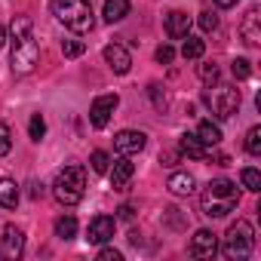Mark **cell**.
I'll use <instances>...</instances> for the list:
<instances>
[{
    "mask_svg": "<svg viewBox=\"0 0 261 261\" xmlns=\"http://www.w3.org/2000/svg\"><path fill=\"white\" fill-rule=\"evenodd\" d=\"M25 252V233L19 227H4L0 230V258L4 261H16Z\"/></svg>",
    "mask_w": 261,
    "mask_h": 261,
    "instance_id": "cell-7",
    "label": "cell"
},
{
    "mask_svg": "<svg viewBox=\"0 0 261 261\" xmlns=\"http://www.w3.org/2000/svg\"><path fill=\"white\" fill-rule=\"evenodd\" d=\"M246 151H249L252 157L261 154V126H252L249 133H246Z\"/></svg>",
    "mask_w": 261,
    "mask_h": 261,
    "instance_id": "cell-24",
    "label": "cell"
},
{
    "mask_svg": "<svg viewBox=\"0 0 261 261\" xmlns=\"http://www.w3.org/2000/svg\"><path fill=\"white\" fill-rule=\"evenodd\" d=\"M0 206L16 209L19 206V185L13 178H0Z\"/></svg>",
    "mask_w": 261,
    "mask_h": 261,
    "instance_id": "cell-19",
    "label": "cell"
},
{
    "mask_svg": "<svg viewBox=\"0 0 261 261\" xmlns=\"http://www.w3.org/2000/svg\"><path fill=\"white\" fill-rule=\"evenodd\" d=\"M172 59H175V49H172L169 43H163V46L157 49V62H160V65H169Z\"/></svg>",
    "mask_w": 261,
    "mask_h": 261,
    "instance_id": "cell-32",
    "label": "cell"
},
{
    "mask_svg": "<svg viewBox=\"0 0 261 261\" xmlns=\"http://www.w3.org/2000/svg\"><path fill=\"white\" fill-rule=\"evenodd\" d=\"M203 101L209 105V111L218 117V120H227L240 111V89L237 86H227V83H215L212 89H206Z\"/></svg>",
    "mask_w": 261,
    "mask_h": 261,
    "instance_id": "cell-5",
    "label": "cell"
},
{
    "mask_svg": "<svg viewBox=\"0 0 261 261\" xmlns=\"http://www.w3.org/2000/svg\"><path fill=\"white\" fill-rule=\"evenodd\" d=\"M166 188H169L175 197H188V194H194V175H188V172H172Z\"/></svg>",
    "mask_w": 261,
    "mask_h": 261,
    "instance_id": "cell-18",
    "label": "cell"
},
{
    "mask_svg": "<svg viewBox=\"0 0 261 261\" xmlns=\"http://www.w3.org/2000/svg\"><path fill=\"white\" fill-rule=\"evenodd\" d=\"M120 258H123V255H120L117 249H101V252H98V261H120Z\"/></svg>",
    "mask_w": 261,
    "mask_h": 261,
    "instance_id": "cell-34",
    "label": "cell"
},
{
    "mask_svg": "<svg viewBox=\"0 0 261 261\" xmlns=\"http://www.w3.org/2000/svg\"><path fill=\"white\" fill-rule=\"evenodd\" d=\"M252 246H255V230H252V224H249V221H243V218H240L237 224H230V227H227V237H224V258H230V261L249 258Z\"/></svg>",
    "mask_w": 261,
    "mask_h": 261,
    "instance_id": "cell-6",
    "label": "cell"
},
{
    "mask_svg": "<svg viewBox=\"0 0 261 261\" xmlns=\"http://www.w3.org/2000/svg\"><path fill=\"white\" fill-rule=\"evenodd\" d=\"M120 218H133V206H120Z\"/></svg>",
    "mask_w": 261,
    "mask_h": 261,
    "instance_id": "cell-36",
    "label": "cell"
},
{
    "mask_svg": "<svg viewBox=\"0 0 261 261\" xmlns=\"http://www.w3.org/2000/svg\"><path fill=\"white\" fill-rule=\"evenodd\" d=\"M105 62L111 65V71H114V74H129V68H133V59H129L126 46H120V43L105 46Z\"/></svg>",
    "mask_w": 261,
    "mask_h": 261,
    "instance_id": "cell-12",
    "label": "cell"
},
{
    "mask_svg": "<svg viewBox=\"0 0 261 261\" xmlns=\"http://www.w3.org/2000/svg\"><path fill=\"white\" fill-rule=\"evenodd\" d=\"M200 206H203V215L224 218L240 206V191H237V185L230 178H215V181L206 185V194H203Z\"/></svg>",
    "mask_w": 261,
    "mask_h": 261,
    "instance_id": "cell-2",
    "label": "cell"
},
{
    "mask_svg": "<svg viewBox=\"0 0 261 261\" xmlns=\"http://www.w3.org/2000/svg\"><path fill=\"white\" fill-rule=\"evenodd\" d=\"M89 163H92V172H108L111 169V157L105 154V151H92V157H89Z\"/></svg>",
    "mask_w": 261,
    "mask_h": 261,
    "instance_id": "cell-26",
    "label": "cell"
},
{
    "mask_svg": "<svg viewBox=\"0 0 261 261\" xmlns=\"http://www.w3.org/2000/svg\"><path fill=\"white\" fill-rule=\"evenodd\" d=\"M40 59V46L31 34V19L19 16L13 22V71L16 74H31Z\"/></svg>",
    "mask_w": 261,
    "mask_h": 261,
    "instance_id": "cell-1",
    "label": "cell"
},
{
    "mask_svg": "<svg viewBox=\"0 0 261 261\" xmlns=\"http://www.w3.org/2000/svg\"><path fill=\"white\" fill-rule=\"evenodd\" d=\"M237 4H240V0H215L218 10H230V7H237Z\"/></svg>",
    "mask_w": 261,
    "mask_h": 261,
    "instance_id": "cell-35",
    "label": "cell"
},
{
    "mask_svg": "<svg viewBox=\"0 0 261 261\" xmlns=\"http://www.w3.org/2000/svg\"><path fill=\"white\" fill-rule=\"evenodd\" d=\"M114 230H117V221L111 215H95L89 221V230H86V240L95 243V246H105L108 240H114Z\"/></svg>",
    "mask_w": 261,
    "mask_h": 261,
    "instance_id": "cell-10",
    "label": "cell"
},
{
    "mask_svg": "<svg viewBox=\"0 0 261 261\" xmlns=\"http://www.w3.org/2000/svg\"><path fill=\"white\" fill-rule=\"evenodd\" d=\"M28 136H31L34 142H40V139L46 136V120H43V114H34V117H31V123H28Z\"/></svg>",
    "mask_w": 261,
    "mask_h": 261,
    "instance_id": "cell-25",
    "label": "cell"
},
{
    "mask_svg": "<svg viewBox=\"0 0 261 261\" xmlns=\"http://www.w3.org/2000/svg\"><path fill=\"white\" fill-rule=\"evenodd\" d=\"M7 46V28H0V49Z\"/></svg>",
    "mask_w": 261,
    "mask_h": 261,
    "instance_id": "cell-38",
    "label": "cell"
},
{
    "mask_svg": "<svg viewBox=\"0 0 261 261\" xmlns=\"http://www.w3.org/2000/svg\"><path fill=\"white\" fill-rule=\"evenodd\" d=\"M105 22H123L129 16V0H105V10H101Z\"/></svg>",
    "mask_w": 261,
    "mask_h": 261,
    "instance_id": "cell-17",
    "label": "cell"
},
{
    "mask_svg": "<svg viewBox=\"0 0 261 261\" xmlns=\"http://www.w3.org/2000/svg\"><path fill=\"white\" fill-rule=\"evenodd\" d=\"M188 31H191V16L181 13V10H172L166 16V34L172 40H181V37H188Z\"/></svg>",
    "mask_w": 261,
    "mask_h": 261,
    "instance_id": "cell-14",
    "label": "cell"
},
{
    "mask_svg": "<svg viewBox=\"0 0 261 261\" xmlns=\"http://www.w3.org/2000/svg\"><path fill=\"white\" fill-rule=\"evenodd\" d=\"M230 71H233V77H237V80H246V77L252 74V68H249V62H246V59H237V62L230 65Z\"/></svg>",
    "mask_w": 261,
    "mask_h": 261,
    "instance_id": "cell-30",
    "label": "cell"
},
{
    "mask_svg": "<svg viewBox=\"0 0 261 261\" xmlns=\"http://www.w3.org/2000/svg\"><path fill=\"white\" fill-rule=\"evenodd\" d=\"M77 233V218L74 215H62L59 221H56V237L59 240H71Z\"/></svg>",
    "mask_w": 261,
    "mask_h": 261,
    "instance_id": "cell-21",
    "label": "cell"
},
{
    "mask_svg": "<svg viewBox=\"0 0 261 261\" xmlns=\"http://www.w3.org/2000/svg\"><path fill=\"white\" fill-rule=\"evenodd\" d=\"M240 181H243V188H246V191H252V194H258V191H261V172H258V169H252V166H246V169L240 172Z\"/></svg>",
    "mask_w": 261,
    "mask_h": 261,
    "instance_id": "cell-22",
    "label": "cell"
},
{
    "mask_svg": "<svg viewBox=\"0 0 261 261\" xmlns=\"http://www.w3.org/2000/svg\"><path fill=\"white\" fill-rule=\"evenodd\" d=\"M10 148H13V133H10L7 123H0V157H7Z\"/></svg>",
    "mask_w": 261,
    "mask_h": 261,
    "instance_id": "cell-27",
    "label": "cell"
},
{
    "mask_svg": "<svg viewBox=\"0 0 261 261\" xmlns=\"http://www.w3.org/2000/svg\"><path fill=\"white\" fill-rule=\"evenodd\" d=\"M200 80H203L206 86H212V83L218 80V68H215V65H200Z\"/></svg>",
    "mask_w": 261,
    "mask_h": 261,
    "instance_id": "cell-31",
    "label": "cell"
},
{
    "mask_svg": "<svg viewBox=\"0 0 261 261\" xmlns=\"http://www.w3.org/2000/svg\"><path fill=\"white\" fill-rule=\"evenodd\" d=\"M151 98H154V108L157 111L166 108V92H160V86H151Z\"/></svg>",
    "mask_w": 261,
    "mask_h": 261,
    "instance_id": "cell-33",
    "label": "cell"
},
{
    "mask_svg": "<svg viewBox=\"0 0 261 261\" xmlns=\"http://www.w3.org/2000/svg\"><path fill=\"white\" fill-rule=\"evenodd\" d=\"M53 16H56L65 28L77 31V34H86V31H92V25H95L89 0H53Z\"/></svg>",
    "mask_w": 261,
    "mask_h": 261,
    "instance_id": "cell-3",
    "label": "cell"
},
{
    "mask_svg": "<svg viewBox=\"0 0 261 261\" xmlns=\"http://www.w3.org/2000/svg\"><path fill=\"white\" fill-rule=\"evenodd\" d=\"M203 53H206V43L197 40V37H188L185 46H181V56H185V59H200Z\"/></svg>",
    "mask_w": 261,
    "mask_h": 261,
    "instance_id": "cell-23",
    "label": "cell"
},
{
    "mask_svg": "<svg viewBox=\"0 0 261 261\" xmlns=\"http://www.w3.org/2000/svg\"><path fill=\"white\" fill-rule=\"evenodd\" d=\"M53 194H56V200H59L62 206L80 203L83 194H86V172H83L80 166H65V169L56 175V181H53Z\"/></svg>",
    "mask_w": 261,
    "mask_h": 261,
    "instance_id": "cell-4",
    "label": "cell"
},
{
    "mask_svg": "<svg viewBox=\"0 0 261 261\" xmlns=\"http://www.w3.org/2000/svg\"><path fill=\"white\" fill-rule=\"evenodd\" d=\"M194 136H197V139H200L206 148H215V145L221 142V129H218L212 120H203V123L197 126V133H194Z\"/></svg>",
    "mask_w": 261,
    "mask_h": 261,
    "instance_id": "cell-20",
    "label": "cell"
},
{
    "mask_svg": "<svg viewBox=\"0 0 261 261\" xmlns=\"http://www.w3.org/2000/svg\"><path fill=\"white\" fill-rule=\"evenodd\" d=\"M178 151H181V154H188V157H194V160H206V157H209V148H206L197 136H191V133H188V136H181Z\"/></svg>",
    "mask_w": 261,
    "mask_h": 261,
    "instance_id": "cell-16",
    "label": "cell"
},
{
    "mask_svg": "<svg viewBox=\"0 0 261 261\" xmlns=\"http://www.w3.org/2000/svg\"><path fill=\"white\" fill-rule=\"evenodd\" d=\"M133 175H136V166L133 163H129V160H117L114 169H111V188L114 191H126L129 181H133Z\"/></svg>",
    "mask_w": 261,
    "mask_h": 261,
    "instance_id": "cell-15",
    "label": "cell"
},
{
    "mask_svg": "<svg viewBox=\"0 0 261 261\" xmlns=\"http://www.w3.org/2000/svg\"><path fill=\"white\" fill-rule=\"evenodd\" d=\"M163 160V166H175V154H166V157H160Z\"/></svg>",
    "mask_w": 261,
    "mask_h": 261,
    "instance_id": "cell-37",
    "label": "cell"
},
{
    "mask_svg": "<svg viewBox=\"0 0 261 261\" xmlns=\"http://www.w3.org/2000/svg\"><path fill=\"white\" fill-rule=\"evenodd\" d=\"M145 133H139V129H123V133H117V139H114V148H117V154H123V157H133V154H139V151H145Z\"/></svg>",
    "mask_w": 261,
    "mask_h": 261,
    "instance_id": "cell-9",
    "label": "cell"
},
{
    "mask_svg": "<svg viewBox=\"0 0 261 261\" xmlns=\"http://www.w3.org/2000/svg\"><path fill=\"white\" fill-rule=\"evenodd\" d=\"M62 53H65V59H77V56L86 53V46H83L80 40H65V43H62Z\"/></svg>",
    "mask_w": 261,
    "mask_h": 261,
    "instance_id": "cell-28",
    "label": "cell"
},
{
    "mask_svg": "<svg viewBox=\"0 0 261 261\" xmlns=\"http://www.w3.org/2000/svg\"><path fill=\"white\" fill-rule=\"evenodd\" d=\"M188 252L194 255V258H212L215 252H218V240H215V233L212 230H197L194 237H191V246H188Z\"/></svg>",
    "mask_w": 261,
    "mask_h": 261,
    "instance_id": "cell-11",
    "label": "cell"
},
{
    "mask_svg": "<svg viewBox=\"0 0 261 261\" xmlns=\"http://www.w3.org/2000/svg\"><path fill=\"white\" fill-rule=\"evenodd\" d=\"M117 105H120L117 92H111V95H98V98L92 101V108H89V123H92L95 129H105L108 120H111V114L117 111Z\"/></svg>",
    "mask_w": 261,
    "mask_h": 261,
    "instance_id": "cell-8",
    "label": "cell"
},
{
    "mask_svg": "<svg viewBox=\"0 0 261 261\" xmlns=\"http://www.w3.org/2000/svg\"><path fill=\"white\" fill-rule=\"evenodd\" d=\"M197 22H200V28H203L206 34L218 28V16H215V13H209V10H206V13H200V19H197Z\"/></svg>",
    "mask_w": 261,
    "mask_h": 261,
    "instance_id": "cell-29",
    "label": "cell"
},
{
    "mask_svg": "<svg viewBox=\"0 0 261 261\" xmlns=\"http://www.w3.org/2000/svg\"><path fill=\"white\" fill-rule=\"evenodd\" d=\"M240 34H243V43L246 46H258L261 43V13L258 10H249L243 25H240Z\"/></svg>",
    "mask_w": 261,
    "mask_h": 261,
    "instance_id": "cell-13",
    "label": "cell"
}]
</instances>
